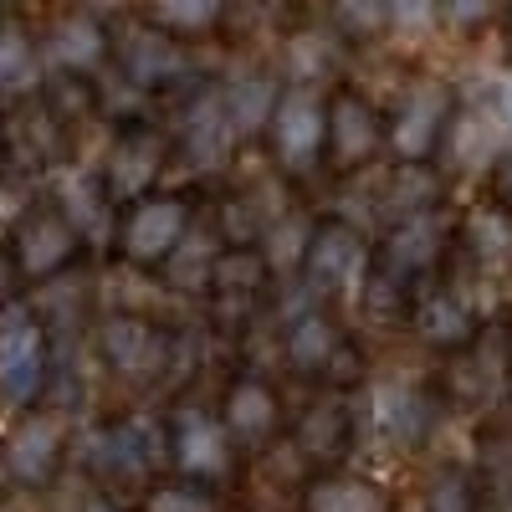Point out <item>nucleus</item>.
Masks as SVG:
<instances>
[{"label": "nucleus", "mask_w": 512, "mask_h": 512, "mask_svg": "<svg viewBox=\"0 0 512 512\" xmlns=\"http://www.w3.org/2000/svg\"><path fill=\"white\" fill-rule=\"evenodd\" d=\"M169 456V441L149 436L139 415L128 420H113V425H98L82 446V466L93 477V492H103L108 502H123V497H144L154 487V472Z\"/></svg>", "instance_id": "obj_1"}, {"label": "nucleus", "mask_w": 512, "mask_h": 512, "mask_svg": "<svg viewBox=\"0 0 512 512\" xmlns=\"http://www.w3.org/2000/svg\"><path fill=\"white\" fill-rule=\"evenodd\" d=\"M108 62L118 67V77L134 93H164L175 82H185L195 67L185 41L175 31L154 26L149 16H128V21L108 26Z\"/></svg>", "instance_id": "obj_2"}, {"label": "nucleus", "mask_w": 512, "mask_h": 512, "mask_svg": "<svg viewBox=\"0 0 512 512\" xmlns=\"http://www.w3.org/2000/svg\"><path fill=\"white\" fill-rule=\"evenodd\" d=\"M52 390V333L26 303L0 308V405L36 410Z\"/></svg>", "instance_id": "obj_3"}, {"label": "nucleus", "mask_w": 512, "mask_h": 512, "mask_svg": "<svg viewBox=\"0 0 512 512\" xmlns=\"http://www.w3.org/2000/svg\"><path fill=\"white\" fill-rule=\"evenodd\" d=\"M267 149H272V164L282 169L287 180H303L328 159V98L318 88H287L277 93V108L267 118Z\"/></svg>", "instance_id": "obj_4"}, {"label": "nucleus", "mask_w": 512, "mask_h": 512, "mask_svg": "<svg viewBox=\"0 0 512 512\" xmlns=\"http://www.w3.org/2000/svg\"><path fill=\"white\" fill-rule=\"evenodd\" d=\"M456 113V93L441 77H415L400 93V103L384 118V144L395 149L400 164H425L431 154H441V139Z\"/></svg>", "instance_id": "obj_5"}, {"label": "nucleus", "mask_w": 512, "mask_h": 512, "mask_svg": "<svg viewBox=\"0 0 512 512\" xmlns=\"http://www.w3.org/2000/svg\"><path fill=\"white\" fill-rule=\"evenodd\" d=\"M98 354L123 384H159L175 364V338L149 313H108L98 323Z\"/></svg>", "instance_id": "obj_6"}, {"label": "nucleus", "mask_w": 512, "mask_h": 512, "mask_svg": "<svg viewBox=\"0 0 512 512\" xmlns=\"http://www.w3.org/2000/svg\"><path fill=\"white\" fill-rule=\"evenodd\" d=\"M169 154H175V144H169V134H159L154 123H139V118L123 123L108 139V154H103V169H98L108 200L134 205V200L154 195L159 175L169 169Z\"/></svg>", "instance_id": "obj_7"}, {"label": "nucleus", "mask_w": 512, "mask_h": 512, "mask_svg": "<svg viewBox=\"0 0 512 512\" xmlns=\"http://www.w3.org/2000/svg\"><path fill=\"white\" fill-rule=\"evenodd\" d=\"M82 241L77 236V226L57 210V200H47L41 195L31 210H26V221L16 226V236H11V262H16V272H21V282H52V277H62L77 256H82Z\"/></svg>", "instance_id": "obj_8"}, {"label": "nucleus", "mask_w": 512, "mask_h": 512, "mask_svg": "<svg viewBox=\"0 0 512 512\" xmlns=\"http://www.w3.org/2000/svg\"><path fill=\"white\" fill-rule=\"evenodd\" d=\"M190 226L185 195H144L118 216V256L128 267H164Z\"/></svg>", "instance_id": "obj_9"}, {"label": "nucleus", "mask_w": 512, "mask_h": 512, "mask_svg": "<svg viewBox=\"0 0 512 512\" xmlns=\"http://www.w3.org/2000/svg\"><path fill=\"white\" fill-rule=\"evenodd\" d=\"M169 466H180L190 482H221L236 472V441L226 431V420L205 405H180L169 415Z\"/></svg>", "instance_id": "obj_10"}, {"label": "nucleus", "mask_w": 512, "mask_h": 512, "mask_svg": "<svg viewBox=\"0 0 512 512\" xmlns=\"http://www.w3.org/2000/svg\"><path fill=\"white\" fill-rule=\"evenodd\" d=\"M67 441H72V431H67L62 410H41V405L21 410L11 441L0 446L6 451V466H11V482L31 487V492L52 487L62 477V466H67Z\"/></svg>", "instance_id": "obj_11"}, {"label": "nucleus", "mask_w": 512, "mask_h": 512, "mask_svg": "<svg viewBox=\"0 0 512 512\" xmlns=\"http://www.w3.org/2000/svg\"><path fill=\"white\" fill-rule=\"evenodd\" d=\"M369 272V246L349 221H318L303 251V282L313 297H338Z\"/></svg>", "instance_id": "obj_12"}, {"label": "nucleus", "mask_w": 512, "mask_h": 512, "mask_svg": "<svg viewBox=\"0 0 512 512\" xmlns=\"http://www.w3.org/2000/svg\"><path fill=\"white\" fill-rule=\"evenodd\" d=\"M379 149H384V113L359 88H338L328 98V159H333V169H364Z\"/></svg>", "instance_id": "obj_13"}, {"label": "nucleus", "mask_w": 512, "mask_h": 512, "mask_svg": "<svg viewBox=\"0 0 512 512\" xmlns=\"http://www.w3.org/2000/svg\"><path fill=\"white\" fill-rule=\"evenodd\" d=\"M41 62H52L62 77H88L108 62V21L82 11V6H67L52 16L47 36H41Z\"/></svg>", "instance_id": "obj_14"}, {"label": "nucleus", "mask_w": 512, "mask_h": 512, "mask_svg": "<svg viewBox=\"0 0 512 512\" xmlns=\"http://www.w3.org/2000/svg\"><path fill=\"white\" fill-rule=\"evenodd\" d=\"M410 323H415V333L425 338V344L441 349V354L466 349V344H472V338L482 333L477 308L461 297L456 282H431V287H420V292L410 297Z\"/></svg>", "instance_id": "obj_15"}, {"label": "nucleus", "mask_w": 512, "mask_h": 512, "mask_svg": "<svg viewBox=\"0 0 512 512\" xmlns=\"http://www.w3.org/2000/svg\"><path fill=\"white\" fill-rule=\"evenodd\" d=\"M6 149L26 164V169H62L67 149H72V128L52 113L47 98H21L16 118H6Z\"/></svg>", "instance_id": "obj_16"}, {"label": "nucleus", "mask_w": 512, "mask_h": 512, "mask_svg": "<svg viewBox=\"0 0 512 512\" xmlns=\"http://www.w3.org/2000/svg\"><path fill=\"white\" fill-rule=\"evenodd\" d=\"M354 441V405H349V390H328L308 400L303 420H297V431H292V446L303 461H344Z\"/></svg>", "instance_id": "obj_17"}, {"label": "nucleus", "mask_w": 512, "mask_h": 512, "mask_svg": "<svg viewBox=\"0 0 512 512\" xmlns=\"http://www.w3.org/2000/svg\"><path fill=\"white\" fill-rule=\"evenodd\" d=\"M236 139H241V134H236V123H231L221 93H216V88H200V93L190 98L185 118H180V154H185L195 169H221V164L231 159Z\"/></svg>", "instance_id": "obj_18"}, {"label": "nucleus", "mask_w": 512, "mask_h": 512, "mask_svg": "<svg viewBox=\"0 0 512 512\" xmlns=\"http://www.w3.org/2000/svg\"><path fill=\"white\" fill-rule=\"evenodd\" d=\"M282 354L297 374H318L333 390H344V384H338V359L349 354V344H344V333H338V323L328 318V308L313 303L308 313H297L287 338H282Z\"/></svg>", "instance_id": "obj_19"}, {"label": "nucleus", "mask_w": 512, "mask_h": 512, "mask_svg": "<svg viewBox=\"0 0 512 512\" xmlns=\"http://www.w3.org/2000/svg\"><path fill=\"white\" fill-rule=\"evenodd\" d=\"M267 262H262V251H251V246H231L216 256V272H210L205 292L216 297V318L221 323H241L256 303H262V287H267Z\"/></svg>", "instance_id": "obj_20"}, {"label": "nucleus", "mask_w": 512, "mask_h": 512, "mask_svg": "<svg viewBox=\"0 0 512 512\" xmlns=\"http://www.w3.org/2000/svg\"><path fill=\"white\" fill-rule=\"evenodd\" d=\"M221 420H226L231 441H241V446H267V441L282 436V400L272 395L267 379L241 374L231 390H226V400H221Z\"/></svg>", "instance_id": "obj_21"}, {"label": "nucleus", "mask_w": 512, "mask_h": 512, "mask_svg": "<svg viewBox=\"0 0 512 512\" xmlns=\"http://www.w3.org/2000/svg\"><path fill=\"white\" fill-rule=\"evenodd\" d=\"M41 93V41L26 16L0 11V103H21Z\"/></svg>", "instance_id": "obj_22"}, {"label": "nucleus", "mask_w": 512, "mask_h": 512, "mask_svg": "<svg viewBox=\"0 0 512 512\" xmlns=\"http://www.w3.org/2000/svg\"><path fill=\"white\" fill-rule=\"evenodd\" d=\"M216 93H221V103H226V113H231V123H236V134H262L282 88H277L272 67H262V62H236V67L221 77Z\"/></svg>", "instance_id": "obj_23"}, {"label": "nucleus", "mask_w": 512, "mask_h": 512, "mask_svg": "<svg viewBox=\"0 0 512 512\" xmlns=\"http://www.w3.org/2000/svg\"><path fill=\"white\" fill-rule=\"evenodd\" d=\"M456 246H466V256H472L477 272L507 277L512 272V210H502L497 200L477 205L472 216L456 226Z\"/></svg>", "instance_id": "obj_24"}, {"label": "nucleus", "mask_w": 512, "mask_h": 512, "mask_svg": "<svg viewBox=\"0 0 512 512\" xmlns=\"http://www.w3.org/2000/svg\"><path fill=\"white\" fill-rule=\"evenodd\" d=\"M441 154L451 159V169H487L507 154V139L497 134V123L477 103H456L451 128L441 139Z\"/></svg>", "instance_id": "obj_25"}, {"label": "nucleus", "mask_w": 512, "mask_h": 512, "mask_svg": "<svg viewBox=\"0 0 512 512\" xmlns=\"http://www.w3.org/2000/svg\"><path fill=\"white\" fill-rule=\"evenodd\" d=\"M52 200H57L62 216L77 226L82 241H103V236L113 231V200H108V190H103L98 175H82V169H62V180H57Z\"/></svg>", "instance_id": "obj_26"}, {"label": "nucleus", "mask_w": 512, "mask_h": 512, "mask_svg": "<svg viewBox=\"0 0 512 512\" xmlns=\"http://www.w3.org/2000/svg\"><path fill=\"white\" fill-rule=\"evenodd\" d=\"M303 512H390V497H384V487H374L369 477L323 472V477H308Z\"/></svg>", "instance_id": "obj_27"}, {"label": "nucleus", "mask_w": 512, "mask_h": 512, "mask_svg": "<svg viewBox=\"0 0 512 512\" xmlns=\"http://www.w3.org/2000/svg\"><path fill=\"white\" fill-rule=\"evenodd\" d=\"M338 67H344V52H338V41L318 26H303L287 36V72L297 88H318V82H328Z\"/></svg>", "instance_id": "obj_28"}, {"label": "nucleus", "mask_w": 512, "mask_h": 512, "mask_svg": "<svg viewBox=\"0 0 512 512\" xmlns=\"http://www.w3.org/2000/svg\"><path fill=\"white\" fill-rule=\"evenodd\" d=\"M41 195H36V185H31V169L0 144V246H11V236H16V226L26 221V210L36 205Z\"/></svg>", "instance_id": "obj_29"}, {"label": "nucleus", "mask_w": 512, "mask_h": 512, "mask_svg": "<svg viewBox=\"0 0 512 512\" xmlns=\"http://www.w3.org/2000/svg\"><path fill=\"white\" fill-rule=\"evenodd\" d=\"M144 6H149V21H154V26L175 31V36L185 41V36L216 31L231 0H144Z\"/></svg>", "instance_id": "obj_30"}, {"label": "nucleus", "mask_w": 512, "mask_h": 512, "mask_svg": "<svg viewBox=\"0 0 512 512\" xmlns=\"http://www.w3.org/2000/svg\"><path fill=\"white\" fill-rule=\"evenodd\" d=\"M308 236H313V216H303V210H287L282 221H272V231L262 236V262H267V272L303 267Z\"/></svg>", "instance_id": "obj_31"}, {"label": "nucleus", "mask_w": 512, "mask_h": 512, "mask_svg": "<svg viewBox=\"0 0 512 512\" xmlns=\"http://www.w3.org/2000/svg\"><path fill=\"white\" fill-rule=\"evenodd\" d=\"M431 415H436L431 395L405 384V390H395L390 410H384V431H390V441H400V446H420L425 436H431Z\"/></svg>", "instance_id": "obj_32"}, {"label": "nucleus", "mask_w": 512, "mask_h": 512, "mask_svg": "<svg viewBox=\"0 0 512 512\" xmlns=\"http://www.w3.org/2000/svg\"><path fill=\"white\" fill-rule=\"evenodd\" d=\"M139 512H221V497L210 492L205 482H154L144 497H139Z\"/></svg>", "instance_id": "obj_33"}, {"label": "nucleus", "mask_w": 512, "mask_h": 512, "mask_svg": "<svg viewBox=\"0 0 512 512\" xmlns=\"http://www.w3.org/2000/svg\"><path fill=\"white\" fill-rule=\"evenodd\" d=\"M425 512H482L477 477L461 472V466H441L425 487Z\"/></svg>", "instance_id": "obj_34"}, {"label": "nucleus", "mask_w": 512, "mask_h": 512, "mask_svg": "<svg viewBox=\"0 0 512 512\" xmlns=\"http://www.w3.org/2000/svg\"><path fill=\"white\" fill-rule=\"evenodd\" d=\"M390 16H395V0H333V26L359 41L390 31Z\"/></svg>", "instance_id": "obj_35"}, {"label": "nucleus", "mask_w": 512, "mask_h": 512, "mask_svg": "<svg viewBox=\"0 0 512 512\" xmlns=\"http://www.w3.org/2000/svg\"><path fill=\"white\" fill-rule=\"evenodd\" d=\"M477 461L497 487H512V415H492V425L482 431V446H477Z\"/></svg>", "instance_id": "obj_36"}, {"label": "nucleus", "mask_w": 512, "mask_h": 512, "mask_svg": "<svg viewBox=\"0 0 512 512\" xmlns=\"http://www.w3.org/2000/svg\"><path fill=\"white\" fill-rule=\"evenodd\" d=\"M436 16L456 31V36H472L497 16V0H436Z\"/></svg>", "instance_id": "obj_37"}, {"label": "nucleus", "mask_w": 512, "mask_h": 512, "mask_svg": "<svg viewBox=\"0 0 512 512\" xmlns=\"http://www.w3.org/2000/svg\"><path fill=\"white\" fill-rule=\"evenodd\" d=\"M477 108L497 123V134L512 144V72H497V77H487V82H482Z\"/></svg>", "instance_id": "obj_38"}, {"label": "nucleus", "mask_w": 512, "mask_h": 512, "mask_svg": "<svg viewBox=\"0 0 512 512\" xmlns=\"http://www.w3.org/2000/svg\"><path fill=\"white\" fill-rule=\"evenodd\" d=\"M431 21H436V0H395V16H390L395 31H425Z\"/></svg>", "instance_id": "obj_39"}, {"label": "nucleus", "mask_w": 512, "mask_h": 512, "mask_svg": "<svg viewBox=\"0 0 512 512\" xmlns=\"http://www.w3.org/2000/svg\"><path fill=\"white\" fill-rule=\"evenodd\" d=\"M492 195H497L502 210H512V154H502V159L492 164Z\"/></svg>", "instance_id": "obj_40"}, {"label": "nucleus", "mask_w": 512, "mask_h": 512, "mask_svg": "<svg viewBox=\"0 0 512 512\" xmlns=\"http://www.w3.org/2000/svg\"><path fill=\"white\" fill-rule=\"evenodd\" d=\"M16 287H21V272H16V262H11V251L0 246V308L16 303Z\"/></svg>", "instance_id": "obj_41"}, {"label": "nucleus", "mask_w": 512, "mask_h": 512, "mask_svg": "<svg viewBox=\"0 0 512 512\" xmlns=\"http://www.w3.org/2000/svg\"><path fill=\"white\" fill-rule=\"evenodd\" d=\"M77 512H123V507H118V502H108L103 492H88V497H82V507H77Z\"/></svg>", "instance_id": "obj_42"}, {"label": "nucleus", "mask_w": 512, "mask_h": 512, "mask_svg": "<svg viewBox=\"0 0 512 512\" xmlns=\"http://www.w3.org/2000/svg\"><path fill=\"white\" fill-rule=\"evenodd\" d=\"M72 6L93 11V16H103V11H118V6H128V0H72Z\"/></svg>", "instance_id": "obj_43"}, {"label": "nucleus", "mask_w": 512, "mask_h": 512, "mask_svg": "<svg viewBox=\"0 0 512 512\" xmlns=\"http://www.w3.org/2000/svg\"><path fill=\"white\" fill-rule=\"evenodd\" d=\"M16 482H11V466H6V451H0V502H6V492H11Z\"/></svg>", "instance_id": "obj_44"}, {"label": "nucleus", "mask_w": 512, "mask_h": 512, "mask_svg": "<svg viewBox=\"0 0 512 512\" xmlns=\"http://www.w3.org/2000/svg\"><path fill=\"white\" fill-rule=\"evenodd\" d=\"M0 144H6V103H0Z\"/></svg>", "instance_id": "obj_45"}, {"label": "nucleus", "mask_w": 512, "mask_h": 512, "mask_svg": "<svg viewBox=\"0 0 512 512\" xmlns=\"http://www.w3.org/2000/svg\"><path fill=\"white\" fill-rule=\"evenodd\" d=\"M507 47H512V6H507Z\"/></svg>", "instance_id": "obj_46"}, {"label": "nucleus", "mask_w": 512, "mask_h": 512, "mask_svg": "<svg viewBox=\"0 0 512 512\" xmlns=\"http://www.w3.org/2000/svg\"><path fill=\"white\" fill-rule=\"evenodd\" d=\"M0 512H11V507H6V502H0Z\"/></svg>", "instance_id": "obj_47"}, {"label": "nucleus", "mask_w": 512, "mask_h": 512, "mask_svg": "<svg viewBox=\"0 0 512 512\" xmlns=\"http://www.w3.org/2000/svg\"><path fill=\"white\" fill-rule=\"evenodd\" d=\"M507 354H512V338H507Z\"/></svg>", "instance_id": "obj_48"}]
</instances>
